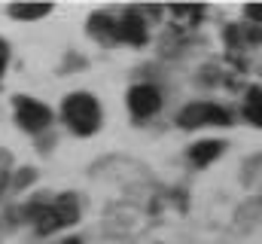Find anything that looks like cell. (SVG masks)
I'll return each instance as SVG.
<instances>
[{"label": "cell", "instance_id": "cell-1", "mask_svg": "<svg viewBox=\"0 0 262 244\" xmlns=\"http://www.w3.org/2000/svg\"><path fill=\"white\" fill-rule=\"evenodd\" d=\"M64 122L76 134H95L101 125V104L89 95V92H73L64 98Z\"/></svg>", "mask_w": 262, "mask_h": 244}, {"label": "cell", "instance_id": "cell-6", "mask_svg": "<svg viewBox=\"0 0 262 244\" xmlns=\"http://www.w3.org/2000/svg\"><path fill=\"white\" fill-rule=\"evenodd\" d=\"M116 37L125 40V43H134V46L146 43V22H143V15L134 12V9H128V12L116 22Z\"/></svg>", "mask_w": 262, "mask_h": 244}, {"label": "cell", "instance_id": "cell-4", "mask_svg": "<svg viewBox=\"0 0 262 244\" xmlns=\"http://www.w3.org/2000/svg\"><path fill=\"white\" fill-rule=\"evenodd\" d=\"M15 116L25 131H43L52 122V110L34 98H15Z\"/></svg>", "mask_w": 262, "mask_h": 244}, {"label": "cell", "instance_id": "cell-8", "mask_svg": "<svg viewBox=\"0 0 262 244\" xmlns=\"http://www.w3.org/2000/svg\"><path fill=\"white\" fill-rule=\"evenodd\" d=\"M244 116L253 122V125L262 128V89L259 86H253L247 92V98H244Z\"/></svg>", "mask_w": 262, "mask_h": 244}, {"label": "cell", "instance_id": "cell-13", "mask_svg": "<svg viewBox=\"0 0 262 244\" xmlns=\"http://www.w3.org/2000/svg\"><path fill=\"white\" fill-rule=\"evenodd\" d=\"M3 189H6V171L0 168V192H3Z\"/></svg>", "mask_w": 262, "mask_h": 244}, {"label": "cell", "instance_id": "cell-12", "mask_svg": "<svg viewBox=\"0 0 262 244\" xmlns=\"http://www.w3.org/2000/svg\"><path fill=\"white\" fill-rule=\"evenodd\" d=\"M6 58H9V52H6V43L0 40V73L6 70Z\"/></svg>", "mask_w": 262, "mask_h": 244}, {"label": "cell", "instance_id": "cell-14", "mask_svg": "<svg viewBox=\"0 0 262 244\" xmlns=\"http://www.w3.org/2000/svg\"><path fill=\"white\" fill-rule=\"evenodd\" d=\"M64 244H82V241H76V238H70V241H64Z\"/></svg>", "mask_w": 262, "mask_h": 244}, {"label": "cell", "instance_id": "cell-9", "mask_svg": "<svg viewBox=\"0 0 262 244\" xmlns=\"http://www.w3.org/2000/svg\"><path fill=\"white\" fill-rule=\"evenodd\" d=\"M49 9H52L49 3H34V6H28V3H25V6H21V3H15L9 12H12L15 18H40V15H46Z\"/></svg>", "mask_w": 262, "mask_h": 244}, {"label": "cell", "instance_id": "cell-2", "mask_svg": "<svg viewBox=\"0 0 262 244\" xmlns=\"http://www.w3.org/2000/svg\"><path fill=\"white\" fill-rule=\"evenodd\" d=\"M76 217H79V201H76V195H58L55 201L34 208V223H37V232H40V235H49V232L64 229L70 223H76Z\"/></svg>", "mask_w": 262, "mask_h": 244}, {"label": "cell", "instance_id": "cell-11", "mask_svg": "<svg viewBox=\"0 0 262 244\" xmlns=\"http://www.w3.org/2000/svg\"><path fill=\"white\" fill-rule=\"evenodd\" d=\"M244 15H247L250 22H259L262 25V3H250V6H244Z\"/></svg>", "mask_w": 262, "mask_h": 244}, {"label": "cell", "instance_id": "cell-5", "mask_svg": "<svg viewBox=\"0 0 262 244\" xmlns=\"http://www.w3.org/2000/svg\"><path fill=\"white\" fill-rule=\"evenodd\" d=\"M159 107H162V92L156 86L140 83V86H134L128 92V110L137 119H146V116L159 113Z\"/></svg>", "mask_w": 262, "mask_h": 244}, {"label": "cell", "instance_id": "cell-7", "mask_svg": "<svg viewBox=\"0 0 262 244\" xmlns=\"http://www.w3.org/2000/svg\"><path fill=\"white\" fill-rule=\"evenodd\" d=\"M223 150H226V144H223V140H201V144H195V147L189 150V159L195 162L198 168H204V165H210Z\"/></svg>", "mask_w": 262, "mask_h": 244}, {"label": "cell", "instance_id": "cell-10", "mask_svg": "<svg viewBox=\"0 0 262 244\" xmlns=\"http://www.w3.org/2000/svg\"><path fill=\"white\" fill-rule=\"evenodd\" d=\"M92 34L104 37V40H113L116 37V22H110L107 15H92Z\"/></svg>", "mask_w": 262, "mask_h": 244}, {"label": "cell", "instance_id": "cell-3", "mask_svg": "<svg viewBox=\"0 0 262 244\" xmlns=\"http://www.w3.org/2000/svg\"><path fill=\"white\" fill-rule=\"evenodd\" d=\"M180 128H204V125H229V110H223L220 104L210 101H195L189 107L180 110L177 116Z\"/></svg>", "mask_w": 262, "mask_h": 244}]
</instances>
